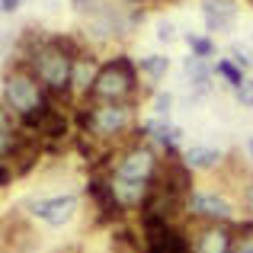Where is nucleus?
Returning a JSON list of instances; mask_svg holds the SVG:
<instances>
[{"label": "nucleus", "mask_w": 253, "mask_h": 253, "mask_svg": "<svg viewBox=\"0 0 253 253\" xmlns=\"http://www.w3.org/2000/svg\"><path fill=\"white\" fill-rule=\"evenodd\" d=\"M74 58H77V51L68 39H51V42H42L29 51V68L45 84L48 93H64L71 86Z\"/></svg>", "instance_id": "1"}, {"label": "nucleus", "mask_w": 253, "mask_h": 253, "mask_svg": "<svg viewBox=\"0 0 253 253\" xmlns=\"http://www.w3.org/2000/svg\"><path fill=\"white\" fill-rule=\"evenodd\" d=\"M3 103L6 109H13L16 116L29 119L36 112H42L48 106L45 99V84L32 74V68H16L3 77Z\"/></svg>", "instance_id": "2"}, {"label": "nucleus", "mask_w": 253, "mask_h": 253, "mask_svg": "<svg viewBox=\"0 0 253 253\" xmlns=\"http://www.w3.org/2000/svg\"><path fill=\"white\" fill-rule=\"evenodd\" d=\"M77 122H81V128H84L86 138L112 141V138H119L131 125V109L125 103H103V99H96V106L81 109Z\"/></svg>", "instance_id": "3"}, {"label": "nucleus", "mask_w": 253, "mask_h": 253, "mask_svg": "<svg viewBox=\"0 0 253 253\" xmlns=\"http://www.w3.org/2000/svg\"><path fill=\"white\" fill-rule=\"evenodd\" d=\"M131 93H135V64L128 58H116L106 68H99L90 96L103 99V103H125Z\"/></svg>", "instance_id": "4"}, {"label": "nucleus", "mask_w": 253, "mask_h": 253, "mask_svg": "<svg viewBox=\"0 0 253 253\" xmlns=\"http://www.w3.org/2000/svg\"><path fill=\"white\" fill-rule=\"evenodd\" d=\"M116 176L138 179V183H154L157 176V157L151 148H128L125 157L116 164Z\"/></svg>", "instance_id": "5"}, {"label": "nucleus", "mask_w": 253, "mask_h": 253, "mask_svg": "<svg viewBox=\"0 0 253 253\" xmlns=\"http://www.w3.org/2000/svg\"><path fill=\"white\" fill-rule=\"evenodd\" d=\"M234 250V231L228 224L209 221L192 237V253H231Z\"/></svg>", "instance_id": "6"}, {"label": "nucleus", "mask_w": 253, "mask_h": 253, "mask_svg": "<svg viewBox=\"0 0 253 253\" xmlns=\"http://www.w3.org/2000/svg\"><path fill=\"white\" fill-rule=\"evenodd\" d=\"M189 164L186 161H167L164 167H157V176H154V186H161V189L167 192H176V196H189L192 189V176H189Z\"/></svg>", "instance_id": "7"}, {"label": "nucleus", "mask_w": 253, "mask_h": 253, "mask_svg": "<svg viewBox=\"0 0 253 253\" xmlns=\"http://www.w3.org/2000/svg\"><path fill=\"white\" fill-rule=\"evenodd\" d=\"M32 215L42 218L45 224H68L71 215H74V199L71 196L39 199V202H32Z\"/></svg>", "instance_id": "8"}, {"label": "nucleus", "mask_w": 253, "mask_h": 253, "mask_svg": "<svg viewBox=\"0 0 253 253\" xmlns=\"http://www.w3.org/2000/svg\"><path fill=\"white\" fill-rule=\"evenodd\" d=\"M202 19L209 32H228L237 23V6L231 0H205L202 3Z\"/></svg>", "instance_id": "9"}, {"label": "nucleus", "mask_w": 253, "mask_h": 253, "mask_svg": "<svg viewBox=\"0 0 253 253\" xmlns=\"http://www.w3.org/2000/svg\"><path fill=\"white\" fill-rule=\"evenodd\" d=\"M112 192H116V199L122 202V209H131V205H144L151 196V186L154 183H138V179H125V176H116L112 173Z\"/></svg>", "instance_id": "10"}, {"label": "nucleus", "mask_w": 253, "mask_h": 253, "mask_svg": "<svg viewBox=\"0 0 253 253\" xmlns=\"http://www.w3.org/2000/svg\"><path fill=\"white\" fill-rule=\"evenodd\" d=\"M26 122H29V128L36 131L39 138H61L64 131H68V122H64V116H61L58 109H51V106H45L42 112L29 116Z\"/></svg>", "instance_id": "11"}, {"label": "nucleus", "mask_w": 253, "mask_h": 253, "mask_svg": "<svg viewBox=\"0 0 253 253\" xmlns=\"http://www.w3.org/2000/svg\"><path fill=\"white\" fill-rule=\"evenodd\" d=\"M192 215L205 221H224L231 215V205L215 192H202V196H192Z\"/></svg>", "instance_id": "12"}, {"label": "nucleus", "mask_w": 253, "mask_h": 253, "mask_svg": "<svg viewBox=\"0 0 253 253\" xmlns=\"http://www.w3.org/2000/svg\"><path fill=\"white\" fill-rule=\"evenodd\" d=\"M99 77V68L90 55H77L74 58V74H71V86L77 93H93V84Z\"/></svg>", "instance_id": "13"}, {"label": "nucleus", "mask_w": 253, "mask_h": 253, "mask_svg": "<svg viewBox=\"0 0 253 253\" xmlns=\"http://www.w3.org/2000/svg\"><path fill=\"white\" fill-rule=\"evenodd\" d=\"M183 68H186V74H189V84L196 86V90H205V86H209L211 68L205 64V58H202V55H189Z\"/></svg>", "instance_id": "14"}, {"label": "nucleus", "mask_w": 253, "mask_h": 253, "mask_svg": "<svg viewBox=\"0 0 253 253\" xmlns=\"http://www.w3.org/2000/svg\"><path fill=\"white\" fill-rule=\"evenodd\" d=\"M183 161L189 164L192 170H209V167H215V164L221 161V154H218L215 148H189L183 154Z\"/></svg>", "instance_id": "15"}, {"label": "nucleus", "mask_w": 253, "mask_h": 253, "mask_svg": "<svg viewBox=\"0 0 253 253\" xmlns=\"http://www.w3.org/2000/svg\"><path fill=\"white\" fill-rule=\"evenodd\" d=\"M215 74H221L224 81L234 86V90L244 84V68H237V64L231 61V58H228V61H218V64H215Z\"/></svg>", "instance_id": "16"}, {"label": "nucleus", "mask_w": 253, "mask_h": 253, "mask_svg": "<svg viewBox=\"0 0 253 253\" xmlns=\"http://www.w3.org/2000/svg\"><path fill=\"white\" fill-rule=\"evenodd\" d=\"M141 71H144L148 77H154V81H157V77H164V74L170 71V61H167L164 55H148V58L141 61Z\"/></svg>", "instance_id": "17"}, {"label": "nucleus", "mask_w": 253, "mask_h": 253, "mask_svg": "<svg viewBox=\"0 0 253 253\" xmlns=\"http://www.w3.org/2000/svg\"><path fill=\"white\" fill-rule=\"evenodd\" d=\"M186 42H189V48H192V55H211V42L209 39H199V36H186Z\"/></svg>", "instance_id": "18"}, {"label": "nucleus", "mask_w": 253, "mask_h": 253, "mask_svg": "<svg viewBox=\"0 0 253 253\" xmlns=\"http://www.w3.org/2000/svg\"><path fill=\"white\" fill-rule=\"evenodd\" d=\"M237 103H241L244 109H253V81H244L237 86Z\"/></svg>", "instance_id": "19"}, {"label": "nucleus", "mask_w": 253, "mask_h": 253, "mask_svg": "<svg viewBox=\"0 0 253 253\" xmlns=\"http://www.w3.org/2000/svg\"><path fill=\"white\" fill-rule=\"evenodd\" d=\"M231 61H234L237 68H244V71L253 68V55H250L247 48H231Z\"/></svg>", "instance_id": "20"}, {"label": "nucleus", "mask_w": 253, "mask_h": 253, "mask_svg": "<svg viewBox=\"0 0 253 253\" xmlns=\"http://www.w3.org/2000/svg\"><path fill=\"white\" fill-rule=\"evenodd\" d=\"M170 106H173V96H170V93H161V96L154 99V116H164V119H167L170 116Z\"/></svg>", "instance_id": "21"}, {"label": "nucleus", "mask_w": 253, "mask_h": 253, "mask_svg": "<svg viewBox=\"0 0 253 253\" xmlns=\"http://www.w3.org/2000/svg\"><path fill=\"white\" fill-rule=\"evenodd\" d=\"M157 39H161V42H173V39H176L173 23H161V26H157Z\"/></svg>", "instance_id": "22"}, {"label": "nucleus", "mask_w": 253, "mask_h": 253, "mask_svg": "<svg viewBox=\"0 0 253 253\" xmlns=\"http://www.w3.org/2000/svg\"><path fill=\"white\" fill-rule=\"evenodd\" d=\"M231 253H253V234L241 237V241L234 244V250H231Z\"/></svg>", "instance_id": "23"}, {"label": "nucleus", "mask_w": 253, "mask_h": 253, "mask_svg": "<svg viewBox=\"0 0 253 253\" xmlns=\"http://www.w3.org/2000/svg\"><path fill=\"white\" fill-rule=\"evenodd\" d=\"M74 6H77V10H96V3H93V0H74Z\"/></svg>", "instance_id": "24"}, {"label": "nucleus", "mask_w": 253, "mask_h": 253, "mask_svg": "<svg viewBox=\"0 0 253 253\" xmlns=\"http://www.w3.org/2000/svg\"><path fill=\"white\" fill-rule=\"evenodd\" d=\"M0 6H3V13H13L19 6V0H0Z\"/></svg>", "instance_id": "25"}, {"label": "nucleus", "mask_w": 253, "mask_h": 253, "mask_svg": "<svg viewBox=\"0 0 253 253\" xmlns=\"http://www.w3.org/2000/svg\"><path fill=\"white\" fill-rule=\"evenodd\" d=\"M58 253H81V247H61Z\"/></svg>", "instance_id": "26"}, {"label": "nucleus", "mask_w": 253, "mask_h": 253, "mask_svg": "<svg viewBox=\"0 0 253 253\" xmlns=\"http://www.w3.org/2000/svg\"><path fill=\"white\" fill-rule=\"evenodd\" d=\"M247 199H250V205H253V183H250V189H247Z\"/></svg>", "instance_id": "27"}, {"label": "nucleus", "mask_w": 253, "mask_h": 253, "mask_svg": "<svg viewBox=\"0 0 253 253\" xmlns=\"http://www.w3.org/2000/svg\"><path fill=\"white\" fill-rule=\"evenodd\" d=\"M247 151H250V157H253V135H250V141H247Z\"/></svg>", "instance_id": "28"}, {"label": "nucleus", "mask_w": 253, "mask_h": 253, "mask_svg": "<svg viewBox=\"0 0 253 253\" xmlns=\"http://www.w3.org/2000/svg\"><path fill=\"white\" fill-rule=\"evenodd\" d=\"M125 3H138V0H125Z\"/></svg>", "instance_id": "29"}]
</instances>
